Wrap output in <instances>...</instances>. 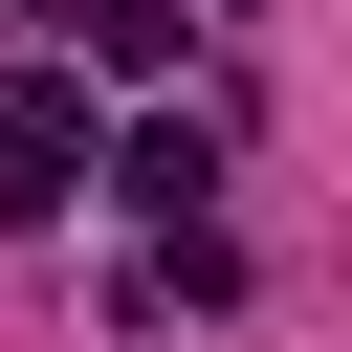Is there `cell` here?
<instances>
[{"label":"cell","mask_w":352,"mask_h":352,"mask_svg":"<svg viewBox=\"0 0 352 352\" xmlns=\"http://www.w3.org/2000/svg\"><path fill=\"white\" fill-rule=\"evenodd\" d=\"M110 198H132L154 242H198V198H220V132H198V110H154V132L110 154Z\"/></svg>","instance_id":"6da1fadb"},{"label":"cell","mask_w":352,"mask_h":352,"mask_svg":"<svg viewBox=\"0 0 352 352\" xmlns=\"http://www.w3.org/2000/svg\"><path fill=\"white\" fill-rule=\"evenodd\" d=\"M66 176H88V110L66 88H0V220H66Z\"/></svg>","instance_id":"7a4b0ae2"},{"label":"cell","mask_w":352,"mask_h":352,"mask_svg":"<svg viewBox=\"0 0 352 352\" xmlns=\"http://www.w3.org/2000/svg\"><path fill=\"white\" fill-rule=\"evenodd\" d=\"M44 44H88V66H176V0H22Z\"/></svg>","instance_id":"3957f363"}]
</instances>
